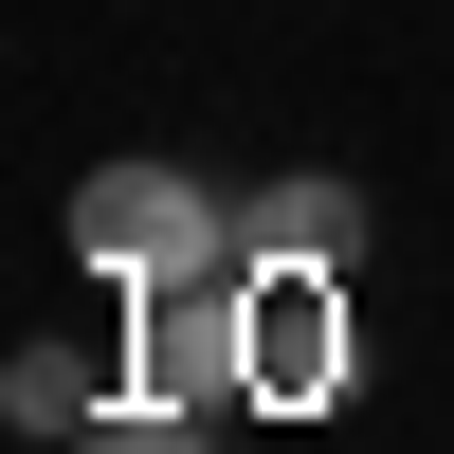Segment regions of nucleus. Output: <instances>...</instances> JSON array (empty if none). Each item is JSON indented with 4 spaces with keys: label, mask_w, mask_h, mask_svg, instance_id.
Here are the masks:
<instances>
[{
    "label": "nucleus",
    "mask_w": 454,
    "mask_h": 454,
    "mask_svg": "<svg viewBox=\"0 0 454 454\" xmlns=\"http://www.w3.org/2000/svg\"><path fill=\"white\" fill-rule=\"evenodd\" d=\"M73 254H91L109 291H200V273H237V200L182 182V164H145V145H109V164L73 182Z\"/></svg>",
    "instance_id": "nucleus-1"
},
{
    "label": "nucleus",
    "mask_w": 454,
    "mask_h": 454,
    "mask_svg": "<svg viewBox=\"0 0 454 454\" xmlns=\"http://www.w3.org/2000/svg\"><path fill=\"white\" fill-rule=\"evenodd\" d=\"M237 400L254 419L346 400V254H237Z\"/></svg>",
    "instance_id": "nucleus-2"
},
{
    "label": "nucleus",
    "mask_w": 454,
    "mask_h": 454,
    "mask_svg": "<svg viewBox=\"0 0 454 454\" xmlns=\"http://www.w3.org/2000/svg\"><path fill=\"white\" fill-rule=\"evenodd\" d=\"M128 400H237V273H200V291H128Z\"/></svg>",
    "instance_id": "nucleus-3"
},
{
    "label": "nucleus",
    "mask_w": 454,
    "mask_h": 454,
    "mask_svg": "<svg viewBox=\"0 0 454 454\" xmlns=\"http://www.w3.org/2000/svg\"><path fill=\"white\" fill-rule=\"evenodd\" d=\"M109 400H128V382H91V346H19V364H0V419H19V436H55V454L91 436Z\"/></svg>",
    "instance_id": "nucleus-4"
},
{
    "label": "nucleus",
    "mask_w": 454,
    "mask_h": 454,
    "mask_svg": "<svg viewBox=\"0 0 454 454\" xmlns=\"http://www.w3.org/2000/svg\"><path fill=\"white\" fill-rule=\"evenodd\" d=\"M237 254H364V200H346L327 164H291L273 200H237Z\"/></svg>",
    "instance_id": "nucleus-5"
},
{
    "label": "nucleus",
    "mask_w": 454,
    "mask_h": 454,
    "mask_svg": "<svg viewBox=\"0 0 454 454\" xmlns=\"http://www.w3.org/2000/svg\"><path fill=\"white\" fill-rule=\"evenodd\" d=\"M73 454H218V419H200V400H109Z\"/></svg>",
    "instance_id": "nucleus-6"
}]
</instances>
